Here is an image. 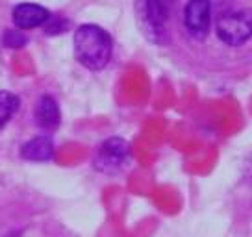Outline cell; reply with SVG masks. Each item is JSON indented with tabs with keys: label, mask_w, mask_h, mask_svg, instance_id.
Returning <instances> with one entry per match:
<instances>
[{
	"label": "cell",
	"mask_w": 252,
	"mask_h": 237,
	"mask_svg": "<svg viewBox=\"0 0 252 237\" xmlns=\"http://www.w3.org/2000/svg\"><path fill=\"white\" fill-rule=\"evenodd\" d=\"M113 43L110 33L96 24H84L74 32V54L80 63L91 69L100 71L110 63Z\"/></svg>",
	"instance_id": "1"
},
{
	"label": "cell",
	"mask_w": 252,
	"mask_h": 237,
	"mask_svg": "<svg viewBox=\"0 0 252 237\" xmlns=\"http://www.w3.org/2000/svg\"><path fill=\"white\" fill-rule=\"evenodd\" d=\"M215 32L222 43L230 47H239L252 37V9L224 11L217 17Z\"/></svg>",
	"instance_id": "2"
},
{
	"label": "cell",
	"mask_w": 252,
	"mask_h": 237,
	"mask_svg": "<svg viewBox=\"0 0 252 237\" xmlns=\"http://www.w3.org/2000/svg\"><path fill=\"white\" fill-rule=\"evenodd\" d=\"M132 158L130 143L121 137H110L100 145L94 156V169L104 174H117L123 171Z\"/></svg>",
	"instance_id": "3"
},
{
	"label": "cell",
	"mask_w": 252,
	"mask_h": 237,
	"mask_svg": "<svg viewBox=\"0 0 252 237\" xmlns=\"http://www.w3.org/2000/svg\"><path fill=\"white\" fill-rule=\"evenodd\" d=\"M135 15L143 35L152 43H163L165 37V17L158 8L156 0H135Z\"/></svg>",
	"instance_id": "4"
},
{
	"label": "cell",
	"mask_w": 252,
	"mask_h": 237,
	"mask_svg": "<svg viewBox=\"0 0 252 237\" xmlns=\"http://www.w3.org/2000/svg\"><path fill=\"white\" fill-rule=\"evenodd\" d=\"M212 4L210 0H189L184 9V24L195 39H204L212 26Z\"/></svg>",
	"instance_id": "5"
},
{
	"label": "cell",
	"mask_w": 252,
	"mask_h": 237,
	"mask_svg": "<svg viewBox=\"0 0 252 237\" xmlns=\"http://www.w3.org/2000/svg\"><path fill=\"white\" fill-rule=\"evenodd\" d=\"M48 19H50L48 9L39 6V4L24 2V4L15 6V9H13V23L21 30H32V28L43 26Z\"/></svg>",
	"instance_id": "6"
},
{
	"label": "cell",
	"mask_w": 252,
	"mask_h": 237,
	"mask_svg": "<svg viewBox=\"0 0 252 237\" xmlns=\"http://www.w3.org/2000/svg\"><path fill=\"white\" fill-rule=\"evenodd\" d=\"M21 156L28 161H48L54 156V143L48 135H37L28 143H24Z\"/></svg>",
	"instance_id": "7"
},
{
	"label": "cell",
	"mask_w": 252,
	"mask_h": 237,
	"mask_svg": "<svg viewBox=\"0 0 252 237\" xmlns=\"http://www.w3.org/2000/svg\"><path fill=\"white\" fill-rule=\"evenodd\" d=\"M60 108L52 96H41L37 106H35V122L37 126L45 128V130H54L60 126Z\"/></svg>",
	"instance_id": "8"
},
{
	"label": "cell",
	"mask_w": 252,
	"mask_h": 237,
	"mask_svg": "<svg viewBox=\"0 0 252 237\" xmlns=\"http://www.w3.org/2000/svg\"><path fill=\"white\" fill-rule=\"evenodd\" d=\"M19 96L8 91H0V130L9 122V118L13 117L19 110Z\"/></svg>",
	"instance_id": "9"
},
{
	"label": "cell",
	"mask_w": 252,
	"mask_h": 237,
	"mask_svg": "<svg viewBox=\"0 0 252 237\" xmlns=\"http://www.w3.org/2000/svg\"><path fill=\"white\" fill-rule=\"evenodd\" d=\"M4 45L13 48L24 47L26 45V37L21 32H17V30H8V32L4 33Z\"/></svg>",
	"instance_id": "10"
},
{
	"label": "cell",
	"mask_w": 252,
	"mask_h": 237,
	"mask_svg": "<svg viewBox=\"0 0 252 237\" xmlns=\"http://www.w3.org/2000/svg\"><path fill=\"white\" fill-rule=\"evenodd\" d=\"M158 8H159V11H161V15L165 17L169 15V9H171V4H173V0H156Z\"/></svg>",
	"instance_id": "11"
},
{
	"label": "cell",
	"mask_w": 252,
	"mask_h": 237,
	"mask_svg": "<svg viewBox=\"0 0 252 237\" xmlns=\"http://www.w3.org/2000/svg\"><path fill=\"white\" fill-rule=\"evenodd\" d=\"M210 4H212V11L215 8H219L220 13H224V8L230 4V0H210Z\"/></svg>",
	"instance_id": "12"
}]
</instances>
